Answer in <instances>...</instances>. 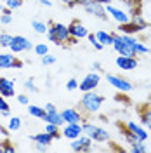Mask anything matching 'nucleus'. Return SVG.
Returning <instances> with one entry per match:
<instances>
[{
    "instance_id": "obj_1",
    "label": "nucleus",
    "mask_w": 151,
    "mask_h": 153,
    "mask_svg": "<svg viewBox=\"0 0 151 153\" xmlns=\"http://www.w3.org/2000/svg\"><path fill=\"white\" fill-rule=\"evenodd\" d=\"M132 38L134 35H125V33H113V49L116 51L118 56H130L137 57L135 51L132 47Z\"/></svg>"
},
{
    "instance_id": "obj_2",
    "label": "nucleus",
    "mask_w": 151,
    "mask_h": 153,
    "mask_svg": "<svg viewBox=\"0 0 151 153\" xmlns=\"http://www.w3.org/2000/svg\"><path fill=\"white\" fill-rule=\"evenodd\" d=\"M104 103V97L101 94H97L95 91H89V92H84V97L80 101V108L84 110L85 113L94 115L101 110V106Z\"/></svg>"
},
{
    "instance_id": "obj_3",
    "label": "nucleus",
    "mask_w": 151,
    "mask_h": 153,
    "mask_svg": "<svg viewBox=\"0 0 151 153\" xmlns=\"http://www.w3.org/2000/svg\"><path fill=\"white\" fill-rule=\"evenodd\" d=\"M49 40L56 45H63V44H68V38H70V31H68V26L63 25V23H50V26H47V33Z\"/></svg>"
},
{
    "instance_id": "obj_4",
    "label": "nucleus",
    "mask_w": 151,
    "mask_h": 153,
    "mask_svg": "<svg viewBox=\"0 0 151 153\" xmlns=\"http://www.w3.org/2000/svg\"><path fill=\"white\" fill-rule=\"evenodd\" d=\"M82 131H84V134H87L92 141H97V143H106V141H110V132H108L104 127H99V125L92 124V122H82Z\"/></svg>"
},
{
    "instance_id": "obj_5",
    "label": "nucleus",
    "mask_w": 151,
    "mask_h": 153,
    "mask_svg": "<svg viewBox=\"0 0 151 153\" xmlns=\"http://www.w3.org/2000/svg\"><path fill=\"white\" fill-rule=\"evenodd\" d=\"M106 80H108V84L116 89L118 92H122V94H127V92H130L134 89L132 82L130 80H127L125 76H120V75H111V73H106Z\"/></svg>"
},
{
    "instance_id": "obj_6",
    "label": "nucleus",
    "mask_w": 151,
    "mask_h": 153,
    "mask_svg": "<svg viewBox=\"0 0 151 153\" xmlns=\"http://www.w3.org/2000/svg\"><path fill=\"white\" fill-rule=\"evenodd\" d=\"M99 82H101V76H99V73L92 71V73H87V75L84 76V80H82V82H78V89H80L82 92L95 91V89H97V85H99Z\"/></svg>"
},
{
    "instance_id": "obj_7",
    "label": "nucleus",
    "mask_w": 151,
    "mask_h": 153,
    "mask_svg": "<svg viewBox=\"0 0 151 153\" xmlns=\"http://www.w3.org/2000/svg\"><path fill=\"white\" fill-rule=\"evenodd\" d=\"M31 47H33V44L26 37H23V35H14L12 40H10V45H9L10 52H14V54H19L23 51H30Z\"/></svg>"
},
{
    "instance_id": "obj_8",
    "label": "nucleus",
    "mask_w": 151,
    "mask_h": 153,
    "mask_svg": "<svg viewBox=\"0 0 151 153\" xmlns=\"http://www.w3.org/2000/svg\"><path fill=\"white\" fill-rule=\"evenodd\" d=\"M104 7H106L108 16H111L118 25H125V23L130 21V14H129L127 10L120 9V7H115V5H111V4H108V5H104Z\"/></svg>"
},
{
    "instance_id": "obj_9",
    "label": "nucleus",
    "mask_w": 151,
    "mask_h": 153,
    "mask_svg": "<svg viewBox=\"0 0 151 153\" xmlns=\"http://www.w3.org/2000/svg\"><path fill=\"white\" fill-rule=\"evenodd\" d=\"M92 143L94 141L87 134H82L76 139H71V150L73 152H90L92 150Z\"/></svg>"
},
{
    "instance_id": "obj_10",
    "label": "nucleus",
    "mask_w": 151,
    "mask_h": 153,
    "mask_svg": "<svg viewBox=\"0 0 151 153\" xmlns=\"http://www.w3.org/2000/svg\"><path fill=\"white\" fill-rule=\"evenodd\" d=\"M85 12H89L90 16H95L97 19H108V12H106V7H104L103 4H99V2H90V4H87L84 7Z\"/></svg>"
},
{
    "instance_id": "obj_11",
    "label": "nucleus",
    "mask_w": 151,
    "mask_h": 153,
    "mask_svg": "<svg viewBox=\"0 0 151 153\" xmlns=\"http://www.w3.org/2000/svg\"><path fill=\"white\" fill-rule=\"evenodd\" d=\"M115 63H116V66L120 68L122 71H130V70H135L139 66L137 57H130V56H118Z\"/></svg>"
},
{
    "instance_id": "obj_12",
    "label": "nucleus",
    "mask_w": 151,
    "mask_h": 153,
    "mask_svg": "<svg viewBox=\"0 0 151 153\" xmlns=\"http://www.w3.org/2000/svg\"><path fill=\"white\" fill-rule=\"evenodd\" d=\"M61 115H63L64 124H82L84 122V115L76 108H66V110L61 111Z\"/></svg>"
},
{
    "instance_id": "obj_13",
    "label": "nucleus",
    "mask_w": 151,
    "mask_h": 153,
    "mask_svg": "<svg viewBox=\"0 0 151 153\" xmlns=\"http://www.w3.org/2000/svg\"><path fill=\"white\" fill-rule=\"evenodd\" d=\"M23 63L18 57H14V52H0V68H21Z\"/></svg>"
},
{
    "instance_id": "obj_14",
    "label": "nucleus",
    "mask_w": 151,
    "mask_h": 153,
    "mask_svg": "<svg viewBox=\"0 0 151 153\" xmlns=\"http://www.w3.org/2000/svg\"><path fill=\"white\" fill-rule=\"evenodd\" d=\"M82 134H84L82 124H64L63 125V131H61V136H64L66 139H76Z\"/></svg>"
},
{
    "instance_id": "obj_15",
    "label": "nucleus",
    "mask_w": 151,
    "mask_h": 153,
    "mask_svg": "<svg viewBox=\"0 0 151 153\" xmlns=\"http://www.w3.org/2000/svg\"><path fill=\"white\" fill-rule=\"evenodd\" d=\"M68 31H70V37H75V38H87L89 35V31L87 28L84 26V23H80V21H73V23H70V26H68Z\"/></svg>"
},
{
    "instance_id": "obj_16",
    "label": "nucleus",
    "mask_w": 151,
    "mask_h": 153,
    "mask_svg": "<svg viewBox=\"0 0 151 153\" xmlns=\"http://www.w3.org/2000/svg\"><path fill=\"white\" fill-rule=\"evenodd\" d=\"M14 94H16L14 82H12L10 78L0 76V96H4V97H12Z\"/></svg>"
},
{
    "instance_id": "obj_17",
    "label": "nucleus",
    "mask_w": 151,
    "mask_h": 153,
    "mask_svg": "<svg viewBox=\"0 0 151 153\" xmlns=\"http://www.w3.org/2000/svg\"><path fill=\"white\" fill-rule=\"evenodd\" d=\"M125 127H127V129H129L132 134H135L141 141H146V139H148V136H150V134H148V131H146V127H144V125H139L137 122H127V124H125Z\"/></svg>"
},
{
    "instance_id": "obj_18",
    "label": "nucleus",
    "mask_w": 151,
    "mask_h": 153,
    "mask_svg": "<svg viewBox=\"0 0 151 153\" xmlns=\"http://www.w3.org/2000/svg\"><path fill=\"white\" fill-rule=\"evenodd\" d=\"M44 120H45V122H49V124L57 125V127H63V125H64L63 115L59 113L57 110H50V111H45V117H44Z\"/></svg>"
},
{
    "instance_id": "obj_19",
    "label": "nucleus",
    "mask_w": 151,
    "mask_h": 153,
    "mask_svg": "<svg viewBox=\"0 0 151 153\" xmlns=\"http://www.w3.org/2000/svg\"><path fill=\"white\" fill-rule=\"evenodd\" d=\"M118 30H120V33H125V35H137V33L144 31L142 26L135 25V23H132V21H129V23H125V25H120Z\"/></svg>"
},
{
    "instance_id": "obj_20",
    "label": "nucleus",
    "mask_w": 151,
    "mask_h": 153,
    "mask_svg": "<svg viewBox=\"0 0 151 153\" xmlns=\"http://www.w3.org/2000/svg\"><path fill=\"white\" fill-rule=\"evenodd\" d=\"M141 122L151 132V105H144L141 108Z\"/></svg>"
},
{
    "instance_id": "obj_21",
    "label": "nucleus",
    "mask_w": 151,
    "mask_h": 153,
    "mask_svg": "<svg viewBox=\"0 0 151 153\" xmlns=\"http://www.w3.org/2000/svg\"><path fill=\"white\" fill-rule=\"evenodd\" d=\"M94 35H95V38H97V40L103 44L104 47L113 44V33H108V31H104V30H97Z\"/></svg>"
},
{
    "instance_id": "obj_22",
    "label": "nucleus",
    "mask_w": 151,
    "mask_h": 153,
    "mask_svg": "<svg viewBox=\"0 0 151 153\" xmlns=\"http://www.w3.org/2000/svg\"><path fill=\"white\" fill-rule=\"evenodd\" d=\"M31 141H33V143H40V144H47V146H49V144L54 141V137L44 131V132L33 134V136H31Z\"/></svg>"
},
{
    "instance_id": "obj_23",
    "label": "nucleus",
    "mask_w": 151,
    "mask_h": 153,
    "mask_svg": "<svg viewBox=\"0 0 151 153\" xmlns=\"http://www.w3.org/2000/svg\"><path fill=\"white\" fill-rule=\"evenodd\" d=\"M132 47H134V51H135L137 56H141V54H150V47H146V45H144L142 42H139L135 37L132 38Z\"/></svg>"
},
{
    "instance_id": "obj_24",
    "label": "nucleus",
    "mask_w": 151,
    "mask_h": 153,
    "mask_svg": "<svg viewBox=\"0 0 151 153\" xmlns=\"http://www.w3.org/2000/svg\"><path fill=\"white\" fill-rule=\"evenodd\" d=\"M28 113L31 115V117H35V118L44 120V117H45V110L40 108V106H35V105H28Z\"/></svg>"
},
{
    "instance_id": "obj_25",
    "label": "nucleus",
    "mask_w": 151,
    "mask_h": 153,
    "mask_svg": "<svg viewBox=\"0 0 151 153\" xmlns=\"http://www.w3.org/2000/svg\"><path fill=\"white\" fill-rule=\"evenodd\" d=\"M7 129H9L10 132H14V131H19V129H21V118H19V117H10Z\"/></svg>"
},
{
    "instance_id": "obj_26",
    "label": "nucleus",
    "mask_w": 151,
    "mask_h": 153,
    "mask_svg": "<svg viewBox=\"0 0 151 153\" xmlns=\"http://www.w3.org/2000/svg\"><path fill=\"white\" fill-rule=\"evenodd\" d=\"M31 28L35 30L37 33H47V25L44 21H38V19L31 21Z\"/></svg>"
},
{
    "instance_id": "obj_27",
    "label": "nucleus",
    "mask_w": 151,
    "mask_h": 153,
    "mask_svg": "<svg viewBox=\"0 0 151 153\" xmlns=\"http://www.w3.org/2000/svg\"><path fill=\"white\" fill-rule=\"evenodd\" d=\"M45 132L50 134L54 139H57V137L61 136V132H59V127H57V125H54V124H49V122H47V125H45Z\"/></svg>"
},
{
    "instance_id": "obj_28",
    "label": "nucleus",
    "mask_w": 151,
    "mask_h": 153,
    "mask_svg": "<svg viewBox=\"0 0 151 153\" xmlns=\"http://www.w3.org/2000/svg\"><path fill=\"white\" fill-rule=\"evenodd\" d=\"M0 113L4 115V117H9L10 115V108H9V105H7V101H5L4 96H0Z\"/></svg>"
},
{
    "instance_id": "obj_29",
    "label": "nucleus",
    "mask_w": 151,
    "mask_h": 153,
    "mask_svg": "<svg viewBox=\"0 0 151 153\" xmlns=\"http://www.w3.org/2000/svg\"><path fill=\"white\" fill-rule=\"evenodd\" d=\"M10 40H12V35H10V33H0V47L9 49Z\"/></svg>"
},
{
    "instance_id": "obj_30",
    "label": "nucleus",
    "mask_w": 151,
    "mask_h": 153,
    "mask_svg": "<svg viewBox=\"0 0 151 153\" xmlns=\"http://www.w3.org/2000/svg\"><path fill=\"white\" fill-rule=\"evenodd\" d=\"M87 38H89V42L92 44V47H94V49H97V51H103V49H104V45L99 42V40H97V38H95L94 33H89V35H87Z\"/></svg>"
},
{
    "instance_id": "obj_31",
    "label": "nucleus",
    "mask_w": 151,
    "mask_h": 153,
    "mask_svg": "<svg viewBox=\"0 0 151 153\" xmlns=\"http://www.w3.org/2000/svg\"><path fill=\"white\" fill-rule=\"evenodd\" d=\"M130 150L134 153H144L146 152V144H144V141H137V143L130 144Z\"/></svg>"
},
{
    "instance_id": "obj_32",
    "label": "nucleus",
    "mask_w": 151,
    "mask_h": 153,
    "mask_svg": "<svg viewBox=\"0 0 151 153\" xmlns=\"http://www.w3.org/2000/svg\"><path fill=\"white\" fill-rule=\"evenodd\" d=\"M33 49H35V54H38L40 57L44 56V54H47V52H49L47 44H37V45H35Z\"/></svg>"
},
{
    "instance_id": "obj_33",
    "label": "nucleus",
    "mask_w": 151,
    "mask_h": 153,
    "mask_svg": "<svg viewBox=\"0 0 151 153\" xmlns=\"http://www.w3.org/2000/svg\"><path fill=\"white\" fill-rule=\"evenodd\" d=\"M56 63V56H52V54H44L42 56V65H45V66H50V65H54Z\"/></svg>"
},
{
    "instance_id": "obj_34",
    "label": "nucleus",
    "mask_w": 151,
    "mask_h": 153,
    "mask_svg": "<svg viewBox=\"0 0 151 153\" xmlns=\"http://www.w3.org/2000/svg\"><path fill=\"white\" fill-rule=\"evenodd\" d=\"M23 5V0H5V7H9V9H19Z\"/></svg>"
},
{
    "instance_id": "obj_35",
    "label": "nucleus",
    "mask_w": 151,
    "mask_h": 153,
    "mask_svg": "<svg viewBox=\"0 0 151 153\" xmlns=\"http://www.w3.org/2000/svg\"><path fill=\"white\" fill-rule=\"evenodd\" d=\"M14 152H16V146L5 137V139H4V153H14Z\"/></svg>"
},
{
    "instance_id": "obj_36",
    "label": "nucleus",
    "mask_w": 151,
    "mask_h": 153,
    "mask_svg": "<svg viewBox=\"0 0 151 153\" xmlns=\"http://www.w3.org/2000/svg\"><path fill=\"white\" fill-rule=\"evenodd\" d=\"M24 87L28 89L30 92H37V91H38L37 85H35V82H33V78H28V80H26V84H24Z\"/></svg>"
},
{
    "instance_id": "obj_37",
    "label": "nucleus",
    "mask_w": 151,
    "mask_h": 153,
    "mask_svg": "<svg viewBox=\"0 0 151 153\" xmlns=\"http://www.w3.org/2000/svg\"><path fill=\"white\" fill-rule=\"evenodd\" d=\"M0 23H2V25H10V23H12V16H10V14H5V12H2V16H0Z\"/></svg>"
},
{
    "instance_id": "obj_38",
    "label": "nucleus",
    "mask_w": 151,
    "mask_h": 153,
    "mask_svg": "<svg viewBox=\"0 0 151 153\" xmlns=\"http://www.w3.org/2000/svg\"><path fill=\"white\" fill-rule=\"evenodd\" d=\"M66 89L68 91H75V89H78V80H75V78H70L66 84Z\"/></svg>"
},
{
    "instance_id": "obj_39",
    "label": "nucleus",
    "mask_w": 151,
    "mask_h": 153,
    "mask_svg": "<svg viewBox=\"0 0 151 153\" xmlns=\"http://www.w3.org/2000/svg\"><path fill=\"white\" fill-rule=\"evenodd\" d=\"M18 101H19V105H28V103H30V97L26 94H19L18 96Z\"/></svg>"
},
{
    "instance_id": "obj_40",
    "label": "nucleus",
    "mask_w": 151,
    "mask_h": 153,
    "mask_svg": "<svg viewBox=\"0 0 151 153\" xmlns=\"http://www.w3.org/2000/svg\"><path fill=\"white\" fill-rule=\"evenodd\" d=\"M35 148H37V152H47V144H40V143H35Z\"/></svg>"
},
{
    "instance_id": "obj_41",
    "label": "nucleus",
    "mask_w": 151,
    "mask_h": 153,
    "mask_svg": "<svg viewBox=\"0 0 151 153\" xmlns=\"http://www.w3.org/2000/svg\"><path fill=\"white\" fill-rule=\"evenodd\" d=\"M64 5H68V7H73V5H76V0H61Z\"/></svg>"
},
{
    "instance_id": "obj_42",
    "label": "nucleus",
    "mask_w": 151,
    "mask_h": 153,
    "mask_svg": "<svg viewBox=\"0 0 151 153\" xmlns=\"http://www.w3.org/2000/svg\"><path fill=\"white\" fill-rule=\"evenodd\" d=\"M90 2H94V0H76V5L85 7V5H87V4H90Z\"/></svg>"
},
{
    "instance_id": "obj_43",
    "label": "nucleus",
    "mask_w": 151,
    "mask_h": 153,
    "mask_svg": "<svg viewBox=\"0 0 151 153\" xmlns=\"http://www.w3.org/2000/svg\"><path fill=\"white\" fill-rule=\"evenodd\" d=\"M92 70H94V71H101V63H97V61L92 63Z\"/></svg>"
},
{
    "instance_id": "obj_44",
    "label": "nucleus",
    "mask_w": 151,
    "mask_h": 153,
    "mask_svg": "<svg viewBox=\"0 0 151 153\" xmlns=\"http://www.w3.org/2000/svg\"><path fill=\"white\" fill-rule=\"evenodd\" d=\"M44 110H45V111H50V110H56V106L52 105V103H47V105L44 106Z\"/></svg>"
},
{
    "instance_id": "obj_45",
    "label": "nucleus",
    "mask_w": 151,
    "mask_h": 153,
    "mask_svg": "<svg viewBox=\"0 0 151 153\" xmlns=\"http://www.w3.org/2000/svg\"><path fill=\"white\" fill-rule=\"evenodd\" d=\"M40 4L45 5V7H50V5H52V0H40Z\"/></svg>"
},
{
    "instance_id": "obj_46",
    "label": "nucleus",
    "mask_w": 151,
    "mask_h": 153,
    "mask_svg": "<svg viewBox=\"0 0 151 153\" xmlns=\"http://www.w3.org/2000/svg\"><path fill=\"white\" fill-rule=\"evenodd\" d=\"M0 134H2L4 137H7V134H9V129H4V127H0Z\"/></svg>"
},
{
    "instance_id": "obj_47",
    "label": "nucleus",
    "mask_w": 151,
    "mask_h": 153,
    "mask_svg": "<svg viewBox=\"0 0 151 153\" xmlns=\"http://www.w3.org/2000/svg\"><path fill=\"white\" fill-rule=\"evenodd\" d=\"M95 2H99V4H103V5H108V4H111L115 0H95Z\"/></svg>"
},
{
    "instance_id": "obj_48",
    "label": "nucleus",
    "mask_w": 151,
    "mask_h": 153,
    "mask_svg": "<svg viewBox=\"0 0 151 153\" xmlns=\"http://www.w3.org/2000/svg\"><path fill=\"white\" fill-rule=\"evenodd\" d=\"M0 153H4V143H0Z\"/></svg>"
},
{
    "instance_id": "obj_49",
    "label": "nucleus",
    "mask_w": 151,
    "mask_h": 153,
    "mask_svg": "<svg viewBox=\"0 0 151 153\" xmlns=\"http://www.w3.org/2000/svg\"><path fill=\"white\" fill-rule=\"evenodd\" d=\"M2 10H4V5H2V4H0V12H2Z\"/></svg>"
},
{
    "instance_id": "obj_50",
    "label": "nucleus",
    "mask_w": 151,
    "mask_h": 153,
    "mask_svg": "<svg viewBox=\"0 0 151 153\" xmlns=\"http://www.w3.org/2000/svg\"><path fill=\"white\" fill-rule=\"evenodd\" d=\"M0 4H5V0H0Z\"/></svg>"
},
{
    "instance_id": "obj_51",
    "label": "nucleus",
    "mask_w": 151,
    "mask_h": 153,
    "mask_svg": "<svg viewBox=\"0 0 151 153\" xmlns=\"http://www.w3.org/2000/svg\"><path fill=\"white\" fill-rule=\"evenodd\" d=\"M150 40H151V33H150Z\"/></svg>"
}]
</instances>
